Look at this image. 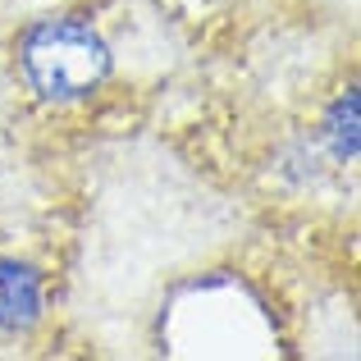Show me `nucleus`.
<instances>
[{
	"label": "nucleus",
	"instance_id": "nucleus-2",
	"mask_svg": "<svg viewBox=\"0 0 361 361\" xmlns=\"http://www.w3.org/2000/svg\"><path fill=\"white\" fill-rule=\"evenodd\" d=\"M46 311L42 274L23 261H0V329L5 334H27Z\"/></svg>",
	"mask_w": 361,
	"mask_h": 361
},
{
	"label": "nucleus",
	"instance_id": "nucleus-1",
	"mask_svg": "<svg viewBox=\"0 0 361 361\" xmlns=\"http://www.w3.org/2000/svg\"><path fill=\"white\" fill-rule=\"evenodd\" d=\"M18 64L46 101H82L110 78V46L73 14L37 18L18 42Z\"/></svg>",
	"mask_w": 361,
	"mask_h": 361
},
{
	"label": "nucleus",
	"instance_id": "nucleus-3",
	"mask_svg": "<svg viewBox=\"0 0 361 361\" xmlns=\"http://www.w3.org/2000/svg\"><path fill=\"white\" fill-rule=\"evenodd\" d=\"M357 128H361V97H357V87H348L325 115V142H329L338 165H353L357 160V147H361Z\"/></svg>",
	"mask_w": 361,
	"mask_h": 361
}]
</instances>
